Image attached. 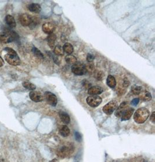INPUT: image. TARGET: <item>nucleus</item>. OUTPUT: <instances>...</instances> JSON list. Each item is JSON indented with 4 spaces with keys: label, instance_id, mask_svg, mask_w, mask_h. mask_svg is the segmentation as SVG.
I'll use <instances>...</instances> for the list:
<instances>
[{
    "label": "nucleus",
    "instance_id": "26",
    "mask_svg": "<svg viewBox=\"0 0 155 162\" xmlns=\"http://www.w3.org/2000/svg\"><path fill=\"white\" fill-rule=\"evenodd\" d=\"M71 148L72 147H68L67 146H64L62 147L60 151V153L62 155V156H66L69 152L71 151Z\"/></svg>",
    "mask_w": 155,
    "mask_h": 162
},
{
    "label": "nucleus",
    "instance_id": "35",
    "mask_svg": "<svg viewBox=\"0 0 155 162\" xmlns=\"http://www.w3.org/2000/svg\"><path fill=\"white\" fill-rule=\"evenodd\" d=\"M4 65V61L2 59V58L0 56V67H2Z\"/></svg>",
    "mask_w": 155,
    "mask_h": 162
},
{
    "label": "nucleus",
    "instance_id": "9",
    "mask_svg": "<svg viewBox=\"0 0 155 162\" xmlns=\"http://www.w3.org/2000/svg\"><path fill=\"white\" fill-rule=\"evenodd\" d=\"M29 97L31 101L35 102H40L44 100V96L42 94L38 91H31L29 94Z\"/></svg>",
    "mask_w": 155,
    "mask_h": 162
},
{
    "label": "nucleus",
    "instance_id": "17",
    "mask_svg": "<svg viewBox=\"0 0 155 162\" xmlns=\"http://www.w3.org/2000/svg\"><path fill=\"white\" fill-rule=\"evenodd\" d=\"M140 99L144 101H149L152 99V95L148 91L141 92L140 94Z\"/></svg>",
    "mask_w": 155,
    "mask_h": 162
},
{
    "label": "nucleus",
    "instance_id": "14",
    "mask_svg": "<svg viewBox=\"0 0 155 162\" xmlns=\"http://www.w3.org/2000/svg\"><path fill=\"white\" fill-rule=\"evenodd\" d=\"M27 8H28V10L31 12L36 13V14L40 12V11L42 10V7L40 5H39L38 4H36V3H32V4H29L28 5Z\"/></svg>",
    "mask_w": 155,
    "mask_h": 162
},
{
    "label": "nucleus",
    "instance_id": "21",
    "mask_svg": "<svg viewBox=\"0 0 155 162\" xmlns=\"http://www.w3.org/2000/svg\"><path fill=\"white\" fill-rule=\"evenodd\" d=\"M59 132L62 137H67L70 134V129L66 125H64L60 128Z\"/></svg>",
    "mask_w": 155,
    "mask_h": 162
},
{
    "label": "nucleus",
    "instance_id": "1",
    "mask_svg": "<svg viewBox=\"0 0 155 162\" xmlns=\"http://www.w3.org/2000/svg\"><path fill=\"white\" fill-rule=\"evenodd\" d=\"M4 51L5 52V60L8 64L12 66H18L21 64V59L14 50L6 47L4 48Z\"/></svg>",
    "mask_w": 155,
    "mask_h": 162
},
{
    "label": "nucleus",
    "instance_id": "29",
    "mask_svg": "<svg viewBox=\"0 0 155 162\" xmlns=\"http://www.w3.org/2000/svg\"><path fill=\"white\" fill-rule=\"evenodd\" d=\"M94 59H95V56H94L93 54H87V60L88 62H91L92 61H93Z\"/></svg>",
    "mask_w": 155,
    "mask_h": 162
},
{
    "label": "nucleus",
    "instance_id": "10",
    "mask_svg": "<svg viewBox=\"0 0 155 162\" xmlns=\"http://www.w3.org/2000/svg\"><path fill=\"white\" fill-rule=\"evenodd\" d=\"M127 107H128V102L125 101L121 103L119 107H117V109L114 113L115 116L118 117L121 116L124 111L127 109Z\"/></svg>",
    "mask_w": 155,
    "mask_h": 162
},
{
    "label": "nucleus",
    "instance_id": "23",
    "mask_svg": "<svg viewBox=\"0 0 155 162\" xmlns=\"http://www.w3.org/2000/svg\"><path fill=\"white\" fill-rule=\"evenodd\" d=\"M65 61L69 65H74L77 62V58L74 56L69 55L66 56Z\"/></svg>",
    "mask_w": 155,
    "mask_h": 162
},
{
    "label": "nucleus",
    "instance_id": "5",
    "mask_svg": "<svg viewBox=\"0 0 155 162\" xmlns=\"http://www.w3.org/2000/svg\"><path fill=\"white\" fill-rule=\"evenodd\" d=\"M87 103L89 107H96L102 103V99L98 95H90L87 98Z\"/></svg>",
    "mask_w": 155,
    "mask_h": 162
},
{
    "label": "nucleus",
    "instance_id": "22",
    "mask_svg": "<svg viewBox=\"0 0 155 162\" xmlns=\"http://www.w3.org/2000/svg\"><path fill=\"white\" fill-rule=\"evenodd\" d=\"M23 86L27 90H30V91H34L36 90V86L34 84L31 83L29 81H24L22 83Z\"/></svg>",
    "mask_w": 155,
    "mask_h": 162
},
{
    "label": "nucleus",
    "instance_id": "33",
    "mask_svg": "<svg viewBox=\"0 0 155 162\" xmlns=\"http://www.w3.org/2000/svg\"><path fill=\"white\" fill-rule=\"evenodd\" d=\"M84 82H85V83L83 82V86L84 87H88V88H90V87L89 86H91V84H90L89 83H88V81H86V80H84Z\"/></svg>",
    "mask_w": 155,
    "mask_h": 162
},
{
    "label": "nucleus",
    "instance_id": "28",
    "mask_svg": "<svg viewBox=\"0 0 155 162\" xmlns=\"http://www.w3.org/2000/svg\"><path fill=\"white\" fill-rule=\"evenodd\" d=\"M75 138H76V140L78 141V142H80L81 141V134L78 132H75Z\"/></svg>",
    "mask_w": 155,
    "mask_h": 162
},
{
    "label": "nucleus",
    "instance_id": "36",
    "mask_svg": "<svg viewBox=\"0 0 155 162\" xmlns=\"http://www.w3.org/2000/svg\"><path fill=\"white\" fill-rule=\"evenodd\" d=\"M49 162H59V160L57 159H54L51 160H50Z\"/></svg>",
    "mask_w": 155,
    "mask_h": 162
},
{
    "label": "nucleus",
    "instance_id": "34",
    "mask_svg": "<svg viewBox=\"0 0 155 162\" xmlns=\"http://www.w3.org/2000/svg\"><path fill=\"white\" fill-rule=\"evenodd\" d=\"M129 80H128L127 79H124V81H123V85H124V86L127 87L129 86Z\"/></svg>",
    "mask_w": 155,
    "mask_h": 162
},
{
    "label": "nucleus",
    "instance_id": "20",
    "mask_svg": "<svg viewBox=\"0 0 155 162\" xmlns=\"http://www.w3.org/2000/svg\"><path fill=\"white\" fill-rule=\"evenodd\" d=\"M63 49L64 52L69 55H70L71 54H72L73 52L74 51V48H73L72 45L68 43H65L64 44V46L63 47Z\"/></svg>",
    "mask_w": 155,
    "mask_h": 162
},
{
    "label": "nucleus",
    "instance_id": "3",
    "mask_svg": "<svg viewBox=\"0 0 155 162\" xmlns=\"http://www.w3.org/2000/svg\"><path fill=\"white\" fill-rule=\"evenodd\" d=\"M149 114L150 113L148 109L145 107H140L135 112L134 120L137 123H144L149 116Z\"/></svg>",
    "mask_w": 155,
    "mask_h": 162
},
{
    "label": "nucleus",
    "instance_id": "13",
    "mask_svg": "<svg viewBox=\"0 0 155 162\" xmlns=\"http://www.w3.org/2000/svg\"><path fill=\"white\" fill-rule=\"evenodd\" d=\"M134 111V109L132 107H129L128 109H127L124 113H123V115H121V120L122 121H126L129 120V119L131 117Z\"/></svg>",
    "mask_w": 155,
    "mask_h": 162
},
{
    "label": "nucleus",
    "instance_id": "12",
    "mask_svg": "<svg viewBox=\"0 0 155 162\" xmlns=\"http://www.w3.org/2000/svg\"><path fill=\"white\" fill-rule=\"evenodd\" d=\"M103 90L101 87L96 86L91 87L88 88V94L90 95H97L102 93Z\"/></svg>",
    "mask_w": 155,
    "mask_h": 162
},
{
    "label": "nucleus",
    "instance_id": "37",
    "mask_svg": "<svg viewBox=\"0 0 155 162\" xmlns=\"http://www.w3.org/2000/svg\"><path fill=\"white\" fill-rule=\"evenodd\" d=\"M0 162H4V160L2 159H0Z\"/></svg>",
    "mask_w": 155,
    "mask_h": 162
},
{
    "label": "nucleus",
    "instance_id": "25",
    "mask_svg": "<svg viewBox=\"0 0 155 162\" xmlns=\"http://www.w3.org/2000/svg\"><path fill=\"white\" fill-rule=\"evenodd\" d=\"M32 52L34 54V55L37 57L38 58H39V59H43L44 58V55L42 54V53L36 47L33 48Z\"/></svg>",
    "mask_w": 155,
    "mask_h": 162
},
{
    "label": "nucleus",
    "instance_id": "6",
    "mask_svg": "<svg viewBox=\"0 0 155 162\" xmlns=\"http://www.w3.org/2000/svg\"><path fill=\"white\" fill-rule=\"evenodd\" d=\"M118 107V103L116 101H112L106 104L103 107V111L106 115H112Z\"/></svg>",
    "mask_w": 155,
    "mask_h": 162
},
{
    "label": "nucleus",
    "instance_id": "24",
    "mask_svg": "<svg viewBox=\"0 0 155 162\" xmlns=\"http://www.w3.org/2000/svg\"><path fill=\"white\" fill-rule=\"evenodd\" d=\"M54 54L58 56H62L64 54V51L63 47L61 46H57L55 47L54 50Z\"/></svg>",
    "mask_w": 155,
    "mask_h": 162
},
{
    "label": "nucleus",
    "instance_id": "8",
    "mask_svg": "<svg viewBox=\"0 0 155 162\" xmlns=\"http://www.w3.org/2000/svg\"><path fill=\"white\" fill-rule=\"evenodd\" d=\"M19 20L22 25L23 26H30L32 22L33 18L27 14H22L19 16Z\"/></svg>",
    "mask_w": 155,
    "mask_h": 162
},
{
    "label": "nucleus",
    "instance_id": "15",
    "mask_svg": "<svg viewBox=\"0 0 155 162\" xmlns=\"http://www.w3.org/2000/svg\"><path fill=\"white\" fill-rule=\"evenodd\" d=\"M5 21L6 25L10 27L11 28L15 27L16 26V23L14 18L12 16L8 15L6 16L5 18Z\"/></svg>",
    "mask_w": 155,
    "mask_h": 162
},
{
    "label": "nucleus",
    "instance_id": "27",
    "mask_svg": "<svg viewBox=\"0 0 155 162\" xmlns=\"http://www.w3.org/2000/svg\"><path fill=\"white\" fill-rule=\"evenodd\" d=\"M142 90V87L140 86H134L131 88V91L134 95H139Z\"/></svg>",
    "mask_w": 155,
    "mask_h": 162
},
{
    "label": "nucleus",
    "instance_id": "18",
    "mask_svg": "<svg viewBox=\"0 0 155 162\" xmlns=\"http://www.w3.org/2000/svg\"><path fill=\"white\" fill-rule=\"evenodd\" d=\"M56 39H57V36L54 33L49 34V36L47 37L48 44L51 49H53L55 46V43Z\"/></svg>",
    "mask_w": 155,
    "mask_h": 162
},
{
    "label": "nucleus",
    "instance_id": "2",
    "mask_svg": "<svg viewBox=\"0 0 155 162\" xmlns=\"http://www.w3.org/2000/svg\"><path fill=\"white\" fill-rule=\"evenodd\" d=\"M19 38V36L18 34L9 29H5V30L0 33V42L2 43H10L18 40Z\"/></svg>",
    "mask_w": 155,
    "mask_h": 162
},
{
    "label": "nucleus",
    "instance_id": "4",
    "mask_svg": "<svg viewBox=\"0 0 155 162\" xmlns=\"http://www.w3.org/2000/svg\"><path fill=\"white\" fill-rule=\"evenodd\" d=\"M72 71L77 76H83L87 73V69L80 62H76L72 66Z\"/></svg>",
    "mask_w": 155,
    "mask_h": 162
},
{
    "label": "nucleus",
    "instance_id": "31",
    "mask_svg": "<svg viewBox=\"0 0 155 162\" xmlns=\"http://www.w3.org/2000/svg\"><path fill=\"white\" fill-rule=\"evenodd\" d=\"M150 120L153 123H155V112L153 111L152 115H150Z\"/></svg>",
    "mask_w": 155,
    "mask_h": 162
},
{
    "label": "nucleus",
    "instance_id": "30",
    "mask_svg": "<svg viewBox=\"0 0 155 162\" xmlns=\"http://www.w3.org/2000/svg\"><path fill=\"white\" fill-rule=\"evenodd\" d=\"M139 102H140V98H134V99L131 101V104H132L133 105H134V106H136V105H137L138 104Z\"/></svg>",
    "mask_w": 155,
    "mask_h": 162
},
{
    "label": "nucleus",
    "instance_id": "32",
    "mask_svg": "<svg viewBox=\"0 0 155 162\" xmlns=\"http://www.w3.org/2000/svg\"><path fill=\"white\" fill-rule=\"evenodd\" d=\"M103 73L102 72H99L97 74V79L98 80H102V78H103Z\"/></svg>",
    "mask_w": 155,
    "mask_h": 162
},
{
    "label": "nucleus",
    "instance_id": "11",
    "mask_svg": "<svg viewBox=\"0 0 155 162\" xmlns=\"http://www.w3.org/2000/svg\"><path fill=\"white\" fill-rule=\"evenodd\" d=\"M42 31L48 34H51L53 33V31L55 30V26L52 23L47 22L43 24L42 26Z\"/></svg>",
    "mask_w": 155,
    "mask_h": 162
},
{
    "label": "nucleus",
    "instance_id": "16",
    "mask_svg": "<svg viewBox=\"0 0 155 162\" xmlns=\"http://www.w3.org/2000/svg\"><path fill=\"white\" fill-rule=\"evenodd\" d=\"M59 116L63 123L68 124L70 122V118L67 113L63 111H60L59 113Z\"/></svg>",
    "mask_w": 155,
    "mask_h": 162
},
{
    "label": "nucleus",
    "instance_id": "7",
    "mask_svg": "<svg viewBox=\"0 0 155 162\" xmlns=\"http://www.w3.org/2000/svg\"><path fill=\"white\" fill-rule=\"evenodd\" d=\"M44 96L47 102L52 107H55L57 105L58 99L57 96L50 91H47L44 94Z\"/></svg>",
    "mask_w": 155,
    "mask_h": 162
},
{
    "label": "nucleus",
    "instance_id": "19",
    "mask_svg": "<svg viewBox=\"0 0 155 162\" xmlns=\"http://www.w3.org/2000/svg\"><path fill=\"white\" fill-rule=\"evenodd\" d=\"M107 85L111 88H114L116 86V79L112 75H109L106 80Z\"/></svg>",
    "mask_w": 155,
    "mask_h": 162
}]
</instances>
